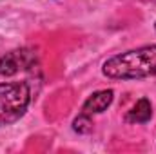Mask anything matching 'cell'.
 <instances>
[{
    "mask_svg": "<svg viewBox=\"0 0 156 154\" xmlns=\"http://www.w3.org/2000/svg\"><path fill=\"white\" fill-rule=\"evenodd\" d=\"M102 73L104 76L113 80H140L156 76V44L107 58L102 65Z\"/></svg>",
    "mask_w": 156,
    "mask_h": 154,
    "instance_id": "1",
    "label": "cell"
},
{
    "mask_svg": "<svg viewBox=\"0 0 156 154\" xmlns=\"http://www.w3.org/2000/svg\"><path fill=\"white\" fill-rule=\"evenodd\" d=\"M31 103V87L27 82L0 83V127L11 125L26 114Z\"/></svg>",
    "mask_w": 156,
    "mask_h": 154,
    "instance_id": "2",
    "label": "cell"
},
{
    "mask_svg": "<svg viewBox=\"0 0 156 154\" xmlns=\"http://www.w3.org/2000/svg\"><path fill=\"white\" fill-rule=\"evenodd\" d=\"M38 62V53L31 47H22L0 56V76H13L20 71L33 69Z\"/></svg>",
    "mask_w": 156,
    "mask_h": 154,
    "instance_id": "3",
    "label": "cell"
},
{
    "mask_svg": "<svg viewBox=\"0 0 156 154\" xmlns=\"http://www.w3.org/2000/svg\"><path fill=\"white\" fill-rule=\"evenodd\" d=\"M115 100V93L111 89H104V91H96L93 93L82 105V113L85 114H100L104 111H107V107L113 103Z\"/></svg>",
    "mask_w": 156,
    "mask_h": 154,
    "instance_id": "4",
    "label": "cell"
},
{
    "mask_svg": "<svg viewBox=\"0 0 156 154\" xmlns=\"http://www.w3.org/2000/svg\"><path fill=\"white\" fill-rule=\"evenodd\" d=\"M153 116V105L147 98H140L131 111L125 114V121L127 123H147Z\"/></svg>",
    "mask_w": 156,
    "mask_h": 154,
    "instance_id": "5",
    "label": "cell"
},
{
    "mask_svg": "<svg viewBox=\"0 0 156 154\" xmlns=\"http://www.w3.org/2000/svg\"><path fill=\"white\" fill-rule=\"evenodd\" d=\"M73 129H75V132H78V134H87V132H91V131H93V120H91V114L82 113L78 118H75Z\"/></svg>",
    "mask_w": 156,
    "mask_h": 154,
    "instance_id": "6",
    "label": "cell"
}]
</instances>
